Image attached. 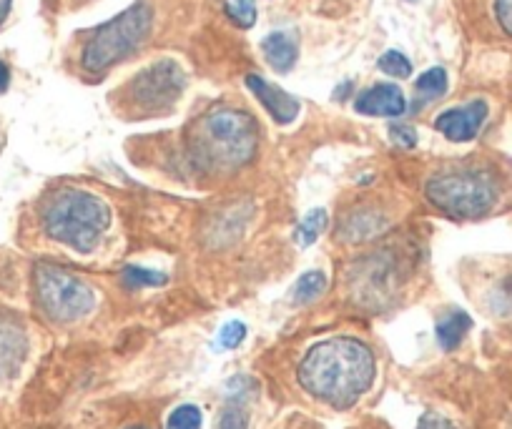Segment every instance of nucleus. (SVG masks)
I'll list each match as a JSON object with an SVG mask.
<instances>
[{
	"label": "nucleus",
	"instance_id": "obj_1",
	"mask_svg": "<svg viewBox=\"0 0 512 429\" xmlns=\"http://www.w3.org/2000/svg\"><path fill=\"white\" fill-rule=\"evenodd\" d=\"M372 349L352 337H334L314 344L299 364V384L304 392L334 409H347L372 387Z\"/></svg>",
	"mask_w": 512,
	"mask_h": 429
},
{
	"label": "nucleus",
	"instance_id": "obj_2",
	"mask_svg": "<svg viewBox=\"0 0 512 429\" xmlns=\"http://www.w3.org/2000/svg\"><path fill=\"white\" fill-rule=\"evenodd\" d=\"M259 149V123L241 108H211L189 138L191 161L206 174H231Z\"/></svg>",
	"mask_w": 512,
	"mask_h": 429
},
{
	"label": "nucleus",
	"instance_id": "obj_3",
	"mask_svg": "<svg viewBox=\"0 0 512 429\" xmlns=\"http://www.w3.org/2000/svg\"><path fill=\"white\" fill-rule=\"evenodd\" d=\"M43 231L53 241L88 254L111 229V206L86 189H58L41 211Z\"/></svg>",
	"mask_w": 512,
	"mask_h": 429
},
{
	"label": "nucleus",
	"instance_id": "obj_4",
	"mask_svg": "<svg viewBox=\"0 0 512 429\" xmlns=\"http://www.w3.org/2000/svg\"><path fill=\"white\" fill-rule=\"evenodd\" d=\"M151 26H154V11L146 3H136L91 33L83 46L81 66L88 73L108 71L144 46L146 38L151 36Z\"/></svg>",
	"mask_w": 512,
	"mask_h": 429
},
{
	"label": "nucleus",
	"instance_id": "obj_5",
	"mask_svg": "<svg viewBox=\"0 0 512 429\" xmlns=\"http://www.w3.org/2000/svg\"><path fill=\"white\" fill-rule=\"evenodd\" d=\"M497 194L495 176L482 169L442 171L425 186L427 201L452 219H480L495 206Z\"/></svg>",
	"mask_w": 512,
	"mask_h": 429
},
{
	"label": "nucleus",
	"instance_id": "obj_6",
	"mask_svg": "<svg viewBox=\"0 0 512 429\" xmlns=\"http://www.w3.org/2000/svg\"><path fill=\"white\" fill-rule=\"evenodd\" d=\"M33 286L38 307L58 324L81 322L96 309V292L91 284L58 264H38L33 271Z\"/></svg>",
	"mask_w": 512,
	"mask_h": 429
},
{
	"label": "nucleus",
	"instance_id": "obj_7",
	"mask_svg": "<svg viewBox=\"0 0 512 429\" xmlns=\"http://www.w3.org/2000/svg\"><path fill=\"white\" fill-rule=\"evenodd\" d=\"M186 88V76L176 61L151 63L136 78H131L123 91V101L134 108L139 116H151V113L166 111L179 101Z\"/></svg>",
	"mask_w": 512,
	"mask_h": 429
},
{
	"label": "nucleus",
	"instance_id": "obj_8",
	"mask_svg": "<svg viewBox=\"0 0 512 429\" xmlns=\"http://www.w3.org/2000/svg\"><path fill=\"white\" fill-rule=\"evenodd\" d=\"M485 118H487V103L472 101L467 103V106L450 108V111L440 113V116L435 118V128L442 133V136L450 138V141L465 143V141H472V138L480 133Z\"/></svg>",
	"mask_w": 512,
	"mask_h": 429
},
{
	"label": "nucleus",
	"instance_id": "obj_9",
	"mask_svg": "<svg viewBox=\"0 0 512 429\" xmlns=\"http://www.w3.org/2000/svg\"><path fill=\"white\" fill-rule=\"evenodd\" d=\"M246 88L254 93L256 101L267 108L269 116H272L277 123H282V126L292 123L294 118L299 116V111H302V103H299L292 93L274 86V83H269L267 78L249 73V76H246Z\"/></svg>",
	"mask_w": 512,
	"mask_h": 429
},
{
	"label": "nucleus",
	"instance_id": "obj_10",
	"mask_svg": "<svg viewBox=\"0 0 512 429\" xmlns=\"http://www.w3.org/2000/svg\"><path fill=\"white\" fill-rule=\"evenodd\" d=\"M354 108L362 116H377V118H395L407 111V98L400 86L395 83H377V86L367 88L357 96Z\"/></svg>",
	"mask_w": 512,
	"mask_h": 429
},
{
	"label": "nucleus",
	"instance_id": "obj_11",
	"mask_svg": "<svg viewBox=\"0 0 512 429\" xmlns=\"http://www.w3.org/2000/svg\"><path fill=\"white\" fill-rule=\"evenodd\" d=\"M28 352V337L18 322L0 317V382H8L21 369Z\"/></svg>",
	"mask_w": 512,
	"mask_h": 429
},
{
	"label": "nucleus",
	"instance_id": "obj_12",
	"mask_svg": "<svg viewBox=\"0 0 512 429\" xmlns=\"http://www.w3.org/2000/svg\"><path fill=\"white\" fill-rule=\"evenodd\" d=\"M254 397V382L246 377L231 379L229 397L219 417V429H246L249 427V399Z\"/></svg>",
	"mask_w": 512,
	"mask_h": 429
},
{
	"label": "nucleus",
	"instance_id": "obj_13",
	"mask_svg": "<svg viewBox=\"0 0 512 429\" xmlns=\"http://www.w3.org/2000/svg\"><path fill=\"white\" fill-rule=\"evenodd\" d=\"M262 53L274 71L289 73L292 71L294 63H297V56H299L297 36L289 31L269 33V36L262 41Z\"/></svg>",
	"mask_w": 512,
	"mask_h": 429
},
{
	"label": "nucleus",
	"instance_id": "obj_14",
	"mask_svg": "<svg viewBox=\"0 0 512 429\" xmlns=\"http://www.w3.org/2000/svg\"><path fill=\"white\" fill-rule=\"evenodd\" d=\"M470 327H472V319L467 317L465 312H450L437 322L435 337L437 342H440V347L450 352V349H455L457 344L465 339V334L470 332Z\"/></svg>",
	"mask_w": 512,
	"mask_h": 429
},
{
	"label": "nucleus",
	"instance_id": "obj_15",
	"mask_svg": "<svg viewBox=\"0 0 512 429\" xmlns=\"http://www.w3.org/2000/svg\"><path fill=\"white\" fill-rule=\"evenodd\" d=\"M447 93V73L445 68H430L422 73L415 83V106L422 108L427 103L437 101Z\"/></svg>",
	"mask_w": 512,
	"mask_h": 429
},
{
	"label": "nucleus",
	"instance_id": "obj_16",
	"mask_svg": "<svg viewBox=\"0 0 512 429\" xmlns=\"http://www.w3.org/2000/svg\"><path fill=\"white\" fill-rule=\"evenodd\" d=\"M324 289H327V276H324L322 271H307V274L299 276L297 284H294V292H292L294 304L317 302V299L324 294Z\"/></svg>",
	"mask_w": 512,
	"mask_h": 429
},
{
	"label": "nucleus",
	"instance_id": "obj_17",
	"mask_svg": "<svg viewBox=\"0 0 512 429\" xmlns=\"http://www.w3.org/2000/svg\"><path fill=\"white\" fill-rule=\"evenodd\" d=\"M121 279L123 286H128V289H146V286H166L169 276L164 271L146 269V266H126Z\"/></svg>",
	"mask_w": 512,
	"mask_h": 429
},
{
	"label": "nucleus",
	"instance_id": "obj_18",
	"mask_svg": "<svg viewBox=\"0 0 512 429\" xmlns=\"http://www.w3.org/2000/svg\"><path fill=\"white\" fill-rule=\"evenodd\" d=\"M329 224V216L324 209H312L307 216L302 219V224L297 226V239L302 246H312L319 236L324 234Z\"/></svg>",
	"mask_w": 512,
	"mask_h": 429
},
{
	"label": "nucleus",
	"instance_id": "obj_19",
	"mask_svg": "<svg viewBox=\"0 0 512 429\" xmlns=\"http://www.w3.org/2000/svg\"><path fill=\"white\" fill-rule=\"evenodd\" d=\"M226 16L239 28H251L256 23V0H226Z\"/></svg>",
	"mask_w": 512,
	"mask_h": 429
},
{
	"label": "nucleus",
	"instance_id": "obj_20",
	"mask_svg": "<svg viewBox=\"0 0 512 429\" xmlns=\"http://www.w3.org/2000/svg\"><path fill=\"white\" fill-rule=\"evenodd\" d=\"M201 409L194 407V404H181L174 412L169 414V422H166V429H201Z\"/></svg>",
	"mask_w": 512,
	"mask_h": 429
},
{
	"label": "nucleus",
	"instance_id": "obj_21",
	"mask_svg": "<svg viewBox=\"0 0 512 429\" xmlns=\"http://www.w3.org/2000/svg\"><path fill=\"white\" fill-rule=\"evenodd\" d=\"M379 71L387 73V76L392 78H410L412 63L405 53L387 51L382 58H379Z\"/></svg>",
	"mask_w": 512,
	"mask_h": 429
},
{
	"label": "nucleus",
	"instance_id": "obj_22",
	"mask_svg": "<svg viewBox=\"0 0 512 429\" xmlns=\"http://www.w3.org/2000/svg\"><path fill=\"white\" fill-rule=\"evenodd\" d=\"M246 339V327L241 322H226L216 337V349H236Z\"/></svg>",
	"mask_w": 512,
	"mask_h": 429
},
{
	"label": "nucleus",
	"instance_id": "obj_23",
	"mask_svg": "<svg viewBox=\"0 0 512 429\" xmlns=\"http://www.w3.org/2000/svg\"><path fill=\"white\" fill-rule=\"evenodd\" d=\"M390 138L397 146H402V149H415L417 146V131L412 126H407V123H395V126H390Z\"/></svg>",
	"mask_w": 512,
	"mask_h": 429
},
{
	"label": "nucleus",
	"instance_id": "obj_24",
	"mask_svg": "<svg viewBox=\"0 0 512 429\" xmlns=\"http://www.w3.org/2000/svg\"><path fill=\"white\" fill-rule=\"evenodd\" d=\"M495 18L502 31L512 36V0H495Z\"/></svg>",
	"mask_w": 512,
	"mask_h": 429
},
{
	"label": "nucleus",
	"instance_id": "obj_25",
	"mask_svg": "<svg viewBox=\"0 0 512 429\" xmlns=\"http://www.w3.org/2000/svg\"><path fill=\"white\" fill-rule=\"evenodd\" d=\"M417 429H457V427L450 422V419L442 417V414L427 412L425 417L420 419V424H417Z\"/></svg>",
	"mask_w": 512,
	"mask_h": 429
},
{
	"label": "nucleus",
	"instance_id": "obj_26",
	"mask_svg": "<svg viewBox=\"0 0 512 429\" xmlns=\"http://www.w3.org/2000/svg\"><path fill=\"white\" fill-rule=\"evenodd\" d=\"M8 83H11V71L3 61H0V93L8 91Z\"/></svg>",
	"mask_w": 512,
	"mask_h": 429
},
{
	"label": "nucleus",
	"instance_id": "obj_27",
	"mask_svg": "<svg viewBox=\"0 0 512 429\" xmlns=\"http://www.w3.org/2000/svg\"><path fill=\"white\" fill-rule=\"evenodd\" d=\"M11 3H13V0H0V26L6 23L8 13H11Z\"/></svg>",
	"mask_w": 512,
	"mask_h": 429
},
{
	"label": "nucleus",
	"instance_id": "obj_28",
	"mask_svg": "<svg viewBox=\"0 0 512 429\" xmlns=\"http://www.w3.org/2000/svg\"><path fill=\"white\" fill-rule=\"evenodd\" d=\"M134 429H144V427H134Z\"/></svg>",
	"mask_w": 512,
	"mask_h": 429
}]
</instances>
